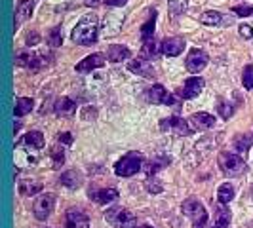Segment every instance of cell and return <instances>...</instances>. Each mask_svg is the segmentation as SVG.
I'll use <instances>...</instances> for the list:
<instances>
[{"label": "cell", "instance_id": "obj_13", "mask_svg": "<svg viewBox=\"0 0 253 228\" xmlns=\"http://www.w3.org/2000/svg\"><path fill=\"white\" fill-rule=\"evenodd\" d=\"M88 198L97 201L101 205H107L114 200L118 198V190L116 188H99V190H90L88 192Z\"/></svg>", "mask_w": 253, "mask_h": 228}, {"label": "cell", "instance_id": "obj_30", "mask_svg": "<svg viewBox=\"0 0 253 228\" xmlns=\"http://www.w3.org/2000/svg\"><path fill=\"white\" fill-rule=\"evenodd\" d=\"M192 120H194V124L198 128H211L215 124V118L208 113H196L192 116Z\"/></svg>", "mask_w": 253, "mask_h": 228}, {"label": "cell", "instance_id": "obj_8", "mask_svg": "<svg viewBox=\"0 0 253 228\" xmlns=\"http://www.w3.org/2000/svg\"><path fill=\"white\" fill-rule=\"evenodd\" d=\"M185 65H187V71L198 74L200 71H204L206 65H208V54L202 52V50H190V54L187 56Z\"/></svg>", "mask_w": 253, "mask_h": 228}, {"label": "cell", "instance_id": "obj_34", "mask_svg": "<svg viewBox=\"0 0 253 228\" xmlns=\"http://www.w3.org/2000/svg\"><path fill=\"white\" fill-rule=\"evenodd\" d=\"M242 80H244V87L246 89H253V65H246Z\"/></svg>", "mask_w": 253, "mask_h": 228}, {"label": "cell", "instance_id": "obj_39", "mask_svg": "<svg viewBox=\"0 0 253 228\" xmlns=\"http://www.w3.org/2000/svg\"><path fill=\"white\" fill-rule=\"evenodd\" d=\"M219 113L223 114V118H230L232 116V107L230 105H225L223 101L219 103Z\"/></svg>", "mask_w": 253, "mask_h": 228}, {"label": "cell", "instance_id": "obj_46", "mask_svg": "<svg viewBox=\"0 0 253 228\" xmlns=\"http://www.w3.org/2000/svg\"><path fill=\"white\" fill-rule=\"evenodd\" d=\"M137 228H153V227H149V225H141V227H137Z\"/></svg>", "mask_w": 253, "mask_h": 228}, {"label": "cell", "instance_id": "obj_26", "mask_svg": "<svg viewBox=\"0 0 253 228\" xmlns=\"http://www.w3.org/2000/svg\"><path fill=\"white\" fill-rule=\"evenodd\" d=\"M42 190V185L38 183V181H21L19 183V192L23 194V196H34V194H38Z\"/></svg>", "mask_w": 253, "mask_h": 228}, {"label": "cell", "instance_id": "obj_38", "mask_svg": "<svg viewBox=\"0 0 253 228\" xmlns=\"http://www.w3.org/2000/svg\"><path fill=\"white\" fill-rule=\"evenodd\" d=\"M234 14L242 15V17L253 15V6H236V8H234Z\"/></svg>", "mask_w": 253, "mask_h": 228}, {"label": "cell", "instance_id": "obj_19", "mask_svg": "<svg viewBox=\"0 0 253 228\" xmlns=\"http://www.w3.org/2000/svg\"><path fill=\"white\" fill-rule=\"evenodd\" d=\"M127 57H129V50L122 44H113L107 50V59L113 61V63H122V61H126Z\"/></svg>", "mask_w": 253, "mask_h": 228}, {"label": "cell", "instance_id": "obj_43", "mask_svg": "<svg viewBox=\"0 0 253 228\" xmlns=\"http://www.w3.org/2000/svg\"><path fill=\"white\" fill-rule=\"evenodd\" d=\"M59 141L63 142V144H72V137H70L69 133H61L59 135Z\"/></svg>", "mask_w": 253, "mask_h": 228}, {"label": "cell", "instance_id": "obj_9", "mask_svg": "<svg viewBox=\"0 0 253 228\" xmlns=\"http://www.w3.org/2000/svg\"><path fill=\"white\" fill-rule=\"evenodd\" d=\"M15 63L19 65V67H25L29 71H40L44 67V63H46V59L42 56H38V54H19V56L15 57Z\"/></svg>", "mask_w": 253, "mask_h": 228}, {"label": "cell", "instance_id": "obj_27", "mask_svg": "<svg viewBox=\"0 0 253 228\" xmlns=\"http://www.w3.org/2000/svg\"><path fill=\"white\" fill-rule=\"evenodd\" d=\"M32 107H34V101L29 99V97H19L17 99V105H15V116L17 118H21V116H25L32 111Z\"/></svg>", "mask_w": 253, "mask_h": 228}, {"label": "cell", "instance_id": "obj_24", "mask_svg": "<svg viewBox=\"0 0 253 228\" xmlns=\"http://www.w3.org/2000/svg\"><path fill=\"white\" fill-rule=\"evenodd\" d=\"M160 52H162V46L156 42L155 38L145 40V44H143V50H141V54H143V57H145L147 61H155Z\"/></svg>", "mask_w": 253, "mask_h": 228}, {"label": "cell", "instance_id": "obj_42", "mask_svg": "<svg viewBox=\"0 0 253 228\" xmlns=\"http://www.w3.org/2000/svg\"><path fill=\"white\" fill-rule=\"evenodd\" d=\"M95 114H97V111H95V109H90V107H88V109H84V118H86V120H90V118L94 120V118H95Z\"/></svg>", "mask_w": 253, "mask_h": 228}, {"label": "cell", "instance_id": "obj_5", "mask_svg": "<svg viewBox=\"0 0 253 228\" xmlns=\"http://www.w3.org/2000/svg\"><path fill=\"white\" fill-rule=\"evenodd\" d=\"M219 168L223 173L230 175V177H238L240 173L246 171V162L238 156V154H230V152H223L219 156Z\"/></svg>", "mask_w": 253, "mask_h": 228}, {"label": "cell", "instance_id": "obj_33", "mask_svg": "<svg viewBox=\"0 0 253 228\" xmlns=\"http://www.w3.org/2000/svg\"><path fill=\"white\" fill-rule=\"evenodd\" d=\"M169 164V158H156V160H153L151 162V166H149V177H153V175H156L158 171L162 170V168H166Z\"/></svg>", "mask_w": 253, "mask_h": 228}, {"label": "cell", "instance_id": "obj_44", "mask_svg": "<svg viewBox=\"0 0 253 228\" xmlns=\"http://www.w3.org/2000/svg\"><path fill=\"white\" fill-rule=\"evenodd\" d=\"M109 6H124L127 0H105Z\"/></svg>", "mask_w": 253, "mask_h": 228}, {"label": "cell", "instance_id": "obj_31", "mask_svg": "<svg viewBox=\"0 0 253 228\" xmlns=\"http://www.w3.org/2000/svg\"><path fill=\"white\" fill-rule=\"evenodd\" d=\"M48 44L52 48H59L63 44V28L61 27H54L48 34Z\"/></svg>", "mask_w": 253, "mask_h": 228}, {"label": "cell", "instance_id": "obj_32", "mask_svg": "<svg viewBox=\"0 0 253 228\" xmlns=\"http://www.w3.org/2000/svg\"><path fill=\"white\" fill-rule=\"evenodd\" d=\"M52 160H54V168L59 170L63 164H65V150L61 148V144H57L52 148Z\"/></svg>", "mask_w": 253, "mask_h": 228}, {"label": "cell", "instance_id": "obj_11", "mask_svg": "<svg viewBox=\"0 0 253 228\" xmlns=\"http://www.w3.org/2000/svg\"><path fill=\"white\" fill-rule=\"evenodd\" d=\"M103 65H105V57L101 56V54H92V56H88L86 59H82V61L76 65V71L80 72V74H86V72L101 69Z\"/></svg>", "mask_w": 253, "mask_h": 228}, {"label": "cell", "instance_id": "obj_45", "mask_svg": "<svg viewBox=\"0 0 253 228\" xmlns=\"http://www.w3.org/2000/svg\"><path fill=\"white\" fill-rule=\"evenodd\" d=\"M101 0H84V4L86 6H97Z\"/></svg>", "mask_w": 253, "mask_h": 228}, {"label": "cell", "instance_id": "obj_28", "mask_svg": "<svg viewBox=\"0 0 253 228\" xmlns=\"http://www.w3.org/2000/svg\"><path fill=\"white\" fill-rule=\"evenodd\" d=\"M232 198H234V186L228 185V183L219 186V190H217V201L219 203H228Z\"/></svg>", "mask_w": 253, "mask_h": 228}, {"label": "cell", "instance_id": "obj_21", "mask_svg": "<svg viewBox=\"0 0 253 228\" xmlns=\"http://www.w3.org/2000/svg\"><path fill=\"white\" fill-rule=\"evenodd\" d=\"M200 21L204 23V25H208V27H219V25H230V23H226V17L223 14H219V12H204L202 17H200Z\"/></svg>", "mask_w": 253, "mask_h": 228}, {"label": "cell", "instance_id": "obj_12", "mask_svg": "<svg viewBox=\"0 0 253 228\" xmlns=\"http://www.w3.org/2000/svg\"><path fill=\"white\" fill-rule=\"evenodd\" d=\"M65 228H90V221L80 209H69L65 215Z\"/></svg>", "mask_w": 253, "mask_h": 228}, {"label": "cell", "instance_id": "obj_10", "mask_svg": "<svg viewBox=\"0 0 253 228\" xmlns=\"http://www.w3.org/2000/svg\"><path fill=\"white\" fill-rule=\"evenodd\" d=\"M149 101L155 105H175L173 95L162 84H155L149 91Z\"/></svg>", "mask_w": 253, "mask_h": 228}, {"label": "cell", "instance_id": "obj_29", "mask_svg": "<svg viewBox=\"0 0 253 228\" xmlns=\"http://www.w3.org/2000/svg\"><path fill=\"white\" fill-rule=\"evenodd\" d=\"M155 17H156V12L155 10H151V17L145 21V25L141 27V36H143V40H151L153 38V34H155Z\"/></svg>", "mask_w": 253, "mask_h": 228}, {"label": "cell", "instance_id": "obj_20", "mask_svg": "<svg viewBox=\"0 0 253 228\" xmlns=\"http://www.w3.org/2000/svg\"><path fill=\"white\" fill-rule=\"evenodd\" d=\"M230 209L226 207L225 203H221V205H217V209H215V221H213V228H228L230 225Z\"/></svg>", "mask_w": 253, "mask_h": 228}, {"label": "cell", "instance_id": "obj_1", "mask_svg": "<svg viewBox=\"0 0 253 228\" xmlns=\"http://www.w3.org/2000/svg\"><path fill=\"white\" fill-rule=\"evenodd\" d=\"M97 32H99V19L95 14H86L76 27L72 28V40L74 44L80 46H92L97 42Z\"/></svg>", "mask_w": 253, "mask_h": 228}, {"label": "cell", "instance_id": "obj_37", "mask_svg": "<svg viewBox=\"0 0 253 228\" xmlns=\"http://www.w3.org/2000/svg\"><path fill=\"white\" fill-rule=\"evenodd\" d=\"M147 188H149V192H151V194H158V192H162V185L156 181V175L149 177V181H147Z\"/></svg>", "mask_w": 253, "mask_h": 228}, {"label": "cell", "instance_id": "obj_23", "mask_svg": "<svg viewBox=\"0 0 253 228\" xmlns=\"http://www.w3.org/2000/svg\"><path fill=\"white\" fill-rule=\"evenodd\" d=\"M59 181H61V185L63 186L74 190V188L82 186V175H80L78 171H65V173L59 177Z\"/></svg>", "mask_w": 253, "mask_h": 228}, {"label": "cell", "instance_id": "obj_2", "mask_svg": "<svg viewBox=\"0 0 253 228\" xmlns=\"http://www.w3.org/2000/svg\"><path fill=\"white\" fill-rule=\"evenodd\" d=\"M145 156L141 152H127L126 156H122L114 164V173L118 177H131L143 168Z\"/></svg>", "mask_w": 253, "mask_h": 228}, {"label": "cell", "instance_id": "obj_3", "mask_svg": "<svg viewBox=\"0 0 253 228\" xmlns=\"http://www.w3.org/2000/svg\"><path fill=\"white\" fill-rule=\"evenodd\" d=\"M183 213L192 221V228H206L208 225V211L196 198H189L183 203Z\"/></svg>", "mask_w": 253, "mask_h": 228}, {"label": "cell", "instance_id": "obj_36", "mask_svg": "<svg viewBox=\"0 0 253 228\" xmlns=\"http://www.w3.org/2000/svg\"><path fill=\"white\" fill-rule=\"evenodd\" d=\"M234 142H236V148L240 152H246L250 148V144H252V139H250V135H240V137H236Z\"/></svg>", "mask_w": 253, "mask_h": 228}, {"label": "cell", "instance_id": "obj_7", "mask_svg": "<svg viewBox=\"0 0 253 228\" xmlns=\"http://www.w3.org/2000/svg\"><path fill=\"white\" fill-rule=\"evenodd\" d=\"M160 128L164 131H173L175 135H190L192 133V129L189 128V122L183 120L181 116H171L168 120H162Z\"/></svg>", "mask_w": 253, "mask_h": 228}, {"label": "cell", "instance_id": "obj_15", "mask_svg": "<svg viewBox=\"0 0 253 228\" xmlns=\"http://www.w3.org/2000/svg\"><path fill=\"white\" fill-rule=\"evenodd\" d=\"M204 84L206 82L202 78H198V76L189 78L183 86V97L185 99H194V97H198L202 93V89H204Z\"/></svg>", "mask_w": 253, "mask_h": 228}, {"label": "cell", "instance_id": "obj_40", "mask_svg": "<svg viewBox=\"0 0 253 228\" xmlns=\"http://www.w3.org/2000/svg\"><path fill=\"white\" fill-rule=\"evenodd\" d=\"M238 30L244 38H253V28L250 27V25H246V23H244V25H240Z\"/></svg>", "mask_w": 253, "mask_h": 228}, {"label": "cell", "instance_id": "obj_14", "mask_svg": "<svg viewBox=\"0 0 253 228\" xmlns=\"http://www.w3.org/2000/svg\"><path fill=\"white\" fill-rule=\"evenodd\" d=\"M185 50V40L179 36H173V38H166L162 42V54L169 57H177L181 56Z\"/></svg>", "mask_w": 253, "mask_h": 228}, {"label": "cell", "instance_id": "obj_16", "mask_svg": "<svg viewBox=\"0 0 253 228\" xmlns=\"http://www.w3.org/2000/svg\"><path fill=\"white\" fill-rule=\"evenodd\" d=\"M32 12H34V0H23V2H19V6L15 8V28L19 27L23 21L31 19Z\"/></svg>", "mask_w": 253, "mask_h": 228}, {"label": "cell", "instance_id": "obj_25", "mask_svg": "<svg viewBox=\"0 0 253 228\" xmlns=\"http://www.w3.org/2000/svg\"><path fill=\"white\" fill-rule=\"evenodd\" d=\"M54 111H56L57 116H70V114L76 111V103L72 99H69V97H61L56 103Z\"/></svg>", "mask_w": 253, "mask_h": 228}, {"label": "cell", "instance_id": "obj_18", "mask_svg": "<svg viewBox=\"0 0 253 228\" xmlns=\"http://www.w3.org/2000/svg\"><path fill=\"white\" fill-rule=\"evenodd\" d=\"M32 148H29L25 144H21L17 150H15V164L17 168H29V166H34L36 164V156L31 154Z\"/></svg>", "mask_w": 253, "mask_h": 228}, {"label": "cell", "instance_id": "obj_17", "mask_svg": "<svg viewBox=\"0 0 253 228\" xmlns=\"http://www.w3.org/2000/svg\"><path fill=\"white\" fill-rule=\"evenodd\" d=\"M127 69L133 72V74H139V76H145V78H155V71L151 67V63L147 59H133Z\"/></svg>", "mask_w": 253, "mask_h": 228}, {"label": "cell", "instance_id": "obj_22", "mask_svg": "<svg viewBox=\"0 0 253 228\" xmlns=\"http://www.w3.org/2000/svg\"><path fill=\"white\" fill-rule=\"evenodd\" d=\"M21 144H25L32 150H40L44 146V135L42 131H29L27 135L21 139Z\"/></svg>", "mask_w": 253, "mask_h": 228}, {"label": "cell", "instance_id": "obj_35", "mask_svg": "<svg viewBox=\"0 0 253 228\" xmlns=\"http://www.w3.org/2000/svg\"><path fill=\"white\" fill-rule=\"evenodd\" d=\"M169 2V8H171V14L177 15V14H183L187 10V0H168Z\"/></svg>", "mask_w": 253, "mask_h": 228}, {"label": "cell", "instance_id": "obj_4", "mask_svg": "<svg viewBox=\"0 0 253 228\" xmlns=\"http://www.w3.org/2000/svg\"><path fill=\"white\" fill-rule=\"evenodd\" d=\"M105 219H107L114 228H137L135 227V225H137L135 217L129 213L127 209H122V207H111V209H107Z\"/></svg>", "mask_w": 253, "mask_h": 228}, {"label": "cell", "instance_id": "obj_41", "mask_svg": "<svg viewBox=\"0 0 253 228\" xmlns=\"http://www.w3.org/2000/svg\"><path fill=\"white\" fill-rule=\"evenodd\" d=\"M25 42H27V46H34V44H38L40 42V34H38V32H29Z\"/></svg>", "mask_w": 253, "mask_h": 228}, {"label": "cell", "instance_id": "obj_6", "mask_svg": "<svg viewBox=\"0 0 253 228\" xmlns=\"http://www.w3.org/2000/svg\"><path fill=\"white\" fill-rule=\"evenodd\" d=\"M54 205H56V196L54 194H42L40 198L34 201L32 205V213L38 221H46L52 211H54Z\"/></svg>", "mask_w": 253, "mask_h": 228}]
</instances>
